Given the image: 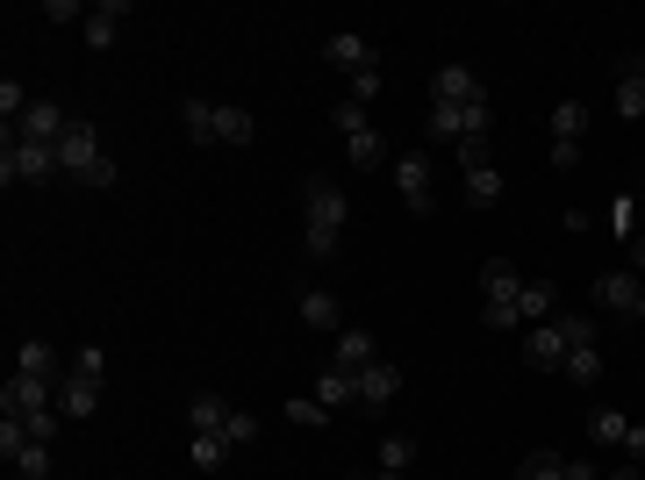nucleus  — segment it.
Segmentation results:
<instances>
[{
	"instance_id": "393cba45",
	"label": "nucleus",
	"mask_w": 645,
	"mask_h": 480,
	"mask_svg": "<svg viewBox=\"0 0 645 480\" xmlns=\"http://www.w3.org/2000/svg\"><path fill=\"white\" fill-rule=\"evenodd\" d=\"M424 130H430V137H445V144H466V108H438V101H430Z\"/></svg>"
},
{
	"instance_id": "f3484780",
	"label": "nucleus",
	"mask_w": 645,
	"mask_h": 480,
	"mask_svg": "<svg viewBox=\"0 0 645 480\" xmlns=\"http://www.w3.org/2000/svg\"><path fill=\"white\" fill-rule=\"evenodd\" d=\"M316 402H322V409H344V402H358V373H344V366H322Z\"/></svg>"
},
{
	"instance_id": "423d86ee",
	"label": "nucleus",
	"mask_w": 645,
	"mask_h": 480,
	"mask_svg": "<svg viewBox=\"0 0 645 480\" xmlns=\"http://www.w3.org/2000/svg\"><path fill=\"white\" fill-rule=\"evenodd\" d=\"M65 130H72V115H65L58 101H29V115H22L8 137H22V144H58Z\"/></svg>"
},
{
	"instance_id": "f704fd0d",
	"label": "nucleus",
	"mask_w": 645,
	"mask_h": 480,
	"mask_svg": "<svg viewBox=\"0 0 645 480\" xmlns=\"http://www.w3.org/2000/svg\"><path fill=\"white\" fill-rule=\"evenodd\" d=\"M22 452H29V423H22V416H8V423H0V459L15 466Z\"/></svg>"
},
{
	"instance_id": "9d476101",
	"label": "nucleus",
	"mask_w": 645,
	"mask_h": 480,
	"mask_svg": "<svg viewBox=\"0 0 645 480\" xmlns=\"http://www.w3.org/2000/svg\"><path fill=\"white\" fill-rule=\"evenodd\" d=\"M402 395V366H358V409H388V402Z\"/></svg>"
},
{
	"instance_id": "f8f14e48",
	"label": "nucleus",
	"mask_w": 645,
	"mask_h": 480,
	"mask_svg": "<svg viewBox=\"0 0 645 480\" xmlns=\"http://www.w3.org/2000/svg\"><path fill=\"white\" fill-rule=\"evenodd\" d=\"M94 409H101V380H80V373H72L65 387H58V416H65V423H86Z\"/></svg>"
},
{
	"instance_id": "e433bc0d",
	"label": "nucleus",
	"mask_w": 645,
	"mask_h": 480,
	"mask_svg": "<svg viewBox=\"0 0 645 480\" xmlns=\"http://www.w3.org/2000/svg\"><path fill=\"white\" fill-rule=\"evenodd\" d=\"M0 115H8V130L29 115V94H22V79H0Z\"/></svg>"
},
{
	"instance_id": "6ab92c4d",
	"label": "nucleus",
	"mask_w": 645,
	"mask_h": 480,
	"mask_svg": "<svg viewBox=\"0 0 645 480\" xmlns=\"http://www.w3.org/2000/svg\"><path fill=\"white\" fill-rule=\"evenodd\" d=\"M380 352H374V330H338V366L344 373H358V366H374Z\"/></svg>"
},
{
	"instance_id": "0eeeda50",
	"label": "nucleus",
	"mask_w": 645,
	"mask_h": 480,
	"mask_svg": "<svg viewBox=\"0 0 645 480\" xmlns=\"http://www.w3.org/2000/svg\"><path fill=\"white\" fill-rule=\"evenodd\" d=\"M480 94H488V86H480L466 65H438L430 72V101L438 108H466V101H480Z\"/></svg>"
},
{
	"instance_id": "1a4fd4ad",
	"label": "nucleus",
	"mask_w": 645,
	"mask_h": 480,
	"mask_svg": "<svg viewBox=\"0 0 645 480\" xmlns=\"http://www.w3.org/2000/svg\"><path fill=\"white\" fill-rule=\"evenodd\" d=\"M595 301H603V309H617V316H638L645 280L631 273V266H624V273H603V280H595Z\"/></svg>"
},
{
	"instance_id": "f03ea898",
	"label": "nucleus",
	"mask_w": 645,
	"mask_h": 480,
	"mask_svg": "<svg viewBox=\"0 0 645 480\" xmlns=\"http://www.w3.org/2000/svg\"><path fill=\"white\" fill-rule=\"evenodd\" d=\"M516 294H524V273H516L510 258H488V266H480V323L488 330L524 323V316H516Z\"/></svg>"
},
{
	"instance_id": "a211bd4d",
	"label": "nucleus",
	"mask_w": 645,
	"mask_h": 480,
	"mask_svg": "<svg viewBox=\"0 0 645 480\" xmlns=\"http://www.w3.org/2000/svg\"><path fill=\"white\" fill-rule=\"evenodd\" d=\"M180 122H187V144H216V101L187 94V101H180Z\"/></svg>"
},
{
	"instance_id": "9b49d317",
	"label": "nucleus",
	"mask_w": 645,
	"mask_h": 480,
	"mask_svg": "<svg viewBox=\"0 0 645 480\" xmlns=\"http://www.w3.org/2000/svg\"><path fill=\"white\" fill-rule=\"evenodd\" d=\"M322 58H330L338 72H352V79H358V72H380V51L366 44V36H330V44H322Z\"/></svg>"
},
{
	"instance_id": "c756f323",
	"label": "nucleus",
	"mask_w": 645,
	"mask_h": 480,
	"mask_svg": "<svg viewBox=\"0 0 645 480\" xmlns=\"http://www.w3.org/2000/svg\"><path fill=\"white\" fill-rule=\"evenodd\" d=\"M187 459H194V466H202V473H216V466H222V459H230V445H222L216 430H202V438H187Z\"/></svg>"
},
{
	"instance_id": "49530a36",
	"label": "nucleus",
	"mask_w": 645,
	"mask_h": 480,
	"mask_svg": "<svg viewBox=\"0 0 645 480\" xmlns=\"http://www.w3.org/2000/svg\"><path fill=\"white\" fill-rule=\"evenodd\" d=\"M560 480H603V473H595V459H567V473Z\"/></svg>"
},
{
	"instance_id": "58836bf2",
	"label": "nucleus",
	"mask_w": 645,
	"mask_h": 480,
	"mask_svg": "<svg viewBox=\"0 0 645 480\" xmlns=\"http://www.w3.org/2000/svg\"><path fill=\"white\" fill-rule=\"evenodd\" d=\"M288 423H302V430H322V423H330V409H322V402H302V395H294V402H288Z\"/></svg>"
},
{
	"instance_id": "39448f33",
	"label": "nucleus",
	"mask_w": 645,
	"mask_h": 480,
	"mask_svg": "<svg viewBox=\"0 0 645 480\" xmlns=\"http://www.w3.org/2000/svg\"><path fill=\"white\" fill-rule=\"evenodd\" d=\"M58 402H51V380H29V373H8V387H0V416H51Z\"/></svg>"
},
{
	"instance_id": "cd10ccee",
	"label": "nucleus",
	"mask_w": 645,
	"mask_h": 480,
	"mask_svg": "<svg viewBox=\"0 0 645 480\" xmlns=\"http://www.w3.org/2000/svg\"><path fill=\"white\" fill-rule=\"evenodd\" d=\"M560 373L574 380V387H595V380H603V352H595V344H581V352H567Z\"/></svg>"
},
{
	"instance_id": "72a5a7b5",
	"label": "nucleus",
	"mask_w": 645,
	"mask_h": 480,
	"mask_svg": "<svg viewBox=\"0 0 645 480\" xmlns=\"http://www.w3.org/2000/svg\"><path fill=\"white\" fill-rule=\"evenodd\" d=\"M552 330L567 337V352H581V344H595V316H552Z\"/></svg>"
},
{
	"instance_id": "b1692460",
	"label": "nucleus",
	"mask_w": 645,
	"mask_h": 480,
	"mask_svg": "<svg viewBox=\"0 0 645 480\" xmlns=\"http://www.w3.org/2000/svg\"><path fill=\"white\" fill-rule=\"evenodd\" d=\"M581 130H588V108H581V101L552 108V144H574V151H581Z\"/></svg>"
},
{
	"instance_id": "37998d69",
	"label": "nucleus",
	"mask_w": 645,
	"mask_h": 480,
	"mask_svg": "<svg viewBox=\"0 0 645 480\" xmlns=\"http://www.w3.org/2000/svg\"><path fill=\"white\" fill-rule=\"evenodd\" d=\"M459 158H466V172H480V165H488V137H466V144H459Z\"/></svg>"
},
{
	"instance_id": "dca6fc26",
	"label": "nucleus",
	"mask_w": 645,
	"mask_h": 480,
	"mask_svg": "<svg viewBox=\"0 0 645 480\" xmlns=\"http://www.w3.org/2000/svg\"><path fill=\"white\" fill-rule=\"evenodd\" d=\"M222 423H230V402H222V395H194L187 402V438H202V430H216V438H222Z\"/></svg>"
},
{
	"instance_id": "bb28decb",
	"label": "nucleus",
	"mask_w": 645,
	"mask_h": 480,
	"mask_svg": "<svg viewBox=\"0 0 645 480\" xmlns=\"http://www.w3.org/2000/svg\"><path fill=\"white\" fill-rule=\"evenodd\" d=\"M502 194H510V187H502V172H495V165L466 172V201H474V208H495V201H502Z\"/></svg>"
},
{
	"instance_id": "a19ab883",
	"label": "nucleus",
	"mask_w": 645,
	"mask_h": 480,
	"mask_svg": "<svg viewBox=\"0 0 645 480\" xmlns=\"http://www.w3.org/2000/svg\"><path fill=\"white\" fill-rule=\"evenodd\" d=\"M58 430H65V416H29V438H36V445H51V438H58Z\"/></svg>"
},
{
	"instance_id": "a878e982",
	"label": "nucleus",
	"mask_w": 645,
	"mask_h": 480,
	"mask_svg": "<svg viewBox=\"0 0 645 480\" xmlns=\"http://www.w3.org/2000/svg\"><path fill=\"white\" fill-rule=\"evenodd\" d=\"M409 466H416V438L388 430V438H380V473H409Z\"/></svg>"
},
{
	"instance_id": "ddd939ff",
	"label": "nucleus",
	"mask_w": 645,
	"mask_h": 480,
	"mask_svg": "<svg viewBox=\"0 0 645 480\" xmlns=\"http://www.w3.org/2000/svg\"><path fill=\"white\" fill-rule=\"evenodd\" d=\"M524 359L538 366V373H560V366H567V337H560L552 323H531V344H524Z\"/></svg>"
},
{
	"instance_id": "5701e85b",
	"label": "nucleus",
	"mask_w": 645,
	"mask_h": 480,
	"mask_svg": "<svg viewBox=\"0 0 645 480\" xmlns=\"http://www.w3.org/2000/svg\"><path fill=\"white\" fill-rule=\"evenodd\" d=\"M344 158H352L358 172H366V165H380V158H388V144H380V130H374V122H366V130H352V137H344Z\"/></svg>"
},
{
	"instance_id": "f257e3e1",
	"label": "nucleus",
	"mask_w": 645,
	"mask_h": 480,
	"mask_svg": "<svg viewBox=\"0 0 645 480\" xmlns=\"http://www.w3.org/2000/svg\"><path fill=\"white\" fill-rule=\"evenodd\" d=\"M344 187L338 180H302V251L308 258H338V230H344Z\"/></svg>"
},
{
	"instance_id": "6e6552de",
	"label": "nucleus",
	"mask_w": 645,
	"mask_h": 480,
	"mask_svg": "<svg viewBox=\"0 0 645 480\" xmlns=\"http://www.w3.org/2000/svg\"><path fill=\"white\" fill-rule=\"evenodd\" d=\"M394 187H402V201L416 208V216H430V158L424 151L394 158Z\"/></svg>"
},
{
	"instance_id": "7c9ffc66",
	"label": "nucleus",
	"mask_w": 645,
	"mask_h": 480,
	"mask_svg": "<svg viewBox=\"0 0 645 480\" xmlns=\"http://www.w3.org/2000/svg\"><path fill=\"white\" fill-rule=\"evenodd\" d=\"M617 115H624V122L645 115V79H638V72H624V79H617Z\"/></svg>"
},
{
	"instance_id": "4be33fe9",
	"label": "nucleus",
	"mask_w": 645,
	"mask_h": 480,
	"mask_svg": "<svg viewBox=\"0 0 645 480\" xmlns=\"http://www.w3.org/2000/svg\"><path fill=\"white\" fill-rule=\"evenodd\" d=\"M252 137H258L252 108H216V144H252Z\"/></svg>"
},
{
	"instance_id": "de8ad7c7",
	"label": "nucleus",
	"mask_w": 645,
	"mask_h": 480,
	"mask_svg": "<svg viewBox=\"0 0 645 480\" xmlns=\"http://www.w3.org/2000/svg\"><path fill=\"white\" fill-rule=\"evenodd\" d=\"M603 480H645V466L631 459V466H617V473H603Z\"/></svg>"
},
{
	"instance_id": "aec40b11",
	"label": "nucleus",
	"mask_w": 645,
	"mask_h": 480,
	"mask_svg": "<svg viewBox=\"0 0 645 480\" xmlns=\"http://www.w3.org/2000/svg\"><path fill=\"white\" fill-rule=\"evenodd\" d=\"M338 316H344V309H338V294H330V287H308V294H302V323H308V330H338Z\"/></svg>"
},
{
	"instance_id": "c03bdc74",
	"label": "nucleus",
	"mask_w": 645,
	"mask_h": 480,
	"mask_svg": "<svg viewBox=\"0 0 645 480\" xmlns=\"http://www.w3.org/2000/svg\"><path fill=\"white\" fill-rule=\"evenodd\" d=\"M374 94H380V72H358V79H352V101L366 108V101H374Z\"/></svg>"
},
{
	"instance_id": "20e7f679",
	"label": "nucleus",
	"mask_w": 645,
	"mask_h": 480,
	"mask_svg": "<svg viewBox=\"0 0 645 480\" xmlns=\"http://www.w3.org/2000/svg\"><path fill=\"white\" fill-rule=\"evenodd\" d=\"M101 165H108V151H101V130H94L86 115H72V130L58 137V172H72V180L86 187V180H94Z\"/></svg>"
},
{
	"instance_id": "2f4dec72",
	"label": "nucleus",
	"mask_w": 645,
	"mask_h": 480,
	"mask_svg": "<svg viewBox=\"0 0 645 480\" xmlns=\"http://www.w3.org/2000/svg\"><path fill=\"white\" fill-rule=\"evenodd\" d=\"M610 230H617V244H631V230H638V194H617L610 201Z\"/></svg>"
},
{
	"instance_id": "412c9836",
	"label": "nucleus",
	"mask_w": 645,
	"mask_h": 480,
	"mask_svg": "<svg viewBox=\"0 0 645 480\" xmlns=\"http://www.w3.org/2000/svg\"><path fill=\"white\" fill-rule=\"evenodd\" d=\"M15 373H29V380H58V352H51L44 337H29V344L15 352Z\"/></svg>"
},
{
	"instance_id": "473e14b6",
	"label": "nucleus",
	"mask_w": 645,
	"mask_h": 480,
	"mask_svg": "<svg viewBox=\"0 0 645 480\" xmlns=\"http://www.w3.org/2000/svg\"><path fill=\"white\" fill-rule=\"evenodd\" d=\"M560 473H567V459H560V452H531V459L516 466V480H560Z\"/></svg>"
},
{
	"instance_id": "c9c22d12",
	"label": "nucleus",
	"mask_w": 645,
	"mask_h": 480,
	"mask_svg": "<svg viewBox=\"0 0 645 480\" xmlns=\"http://www.w3.org/2000/svg\"><path fill=\"white\" fill-rule=\"evenodd\" d=\"M252 438H258V416H252V409H230V423H222V445L238 452V445H252Z\"/></svg>"
},
{
	"instance_id": "2eb2a0df",
	"label": "nucleus",
	"mask_w": 645,
	"mask_h": 480,
	"mask_svg": "<svg viewBox=\"0 0 645 480\" xmlns=\"http://www.w3.org/2000/svg\"><path fill=\"white\" fill-rule=\"evenodd\" d=\"M516 316H524V323H552V316H560V287H552V280H524Z\"/></svg>"
},
{
	"instance_id": "ea45409f",
	"label": "nucleus",
	"mask_w": 645,
	"mask_h": 480,
	"mask_svg": "<svg viewBox=\"0 0 645 480\" xmlns=\"http://www.w3.org/2000/svg\"><path fill=\"white\" fill-rule=\"evenodd\" d=\"M72 373H80V380H101L108 373V352H101V344H86L80 359H72Z\"/></svg>"
},
{
	"instance_id": "4c0bfd02",
	"label": "nucleus",
	"mask_w": 645,
	"mask_h": 480,
	"mask_svg": "<svg viewBox=\"0 0 645 480\" xmlns=\"http://www.w3.org/2000/svg\"><path fill=\"white\" fill-rule=\"evenodd\" d=\"M22 480H51V445H36V438H29V452H22Z\"/></svg>"
},
{
	"instance_id": "8fccbe9b",
	"label": "nucleus",
	"mask_w": 645,
	"mask_h": 480,
	"mask_svg": "<svg viewBox=\"0 0 645 480\" xmlns=\"http://www.w3.org/2000/svg\"><path fill=\"white\" fill-rule=\"evenodd\" d=\"M638 316H645V301H638Z\"/></svg>"
},
{
	"instance_id": "c85d7f7f",
	"label": "nucleus",
	"mask_w": 645,
	"mask_h": 480,
	"mask_svg": "<svg viewBox=\"0 0 645 480\" xmlns=\"http://www.w3.org/2000/svg\"><path fill=\"white\" fill-rule=\"evenodd\" d=\"M624 430H631L624 409H595L588 416V438H595V445H624Z\"/></svg>"
},
{
	"instance_id": "79ce46f5",
	"label": "nucleus",
	"mask_w": 645,
	"mask_h": 480,
	"mask_svg": "<svg viewBox=\"0 0 645 480\" xmlns=\"http://www.w3.org/2000/svg\"><path fill=\"white\" fill-rule=\"evenodd\" d=\"M44 15H51V22H80V29H86V8H80V0H51Z\"/></svg>"
},
{
	"instance_id": "a18cd8bd",
	"label": "nucleus",
	"mask_w": 645,
	"mask_h": 480,
	"mask_svg": "<svg viewBox=\"0 0 645 480\" xmlns=\"http://www.w3.org/2000/svg\"><path fill=\"white\" fill-rule=\"evenodd\" d=\"M624 452H631V459L645 466V423H631V430H624Z\"/></svg>"
},
{
	"instance_id": "7ed1b4c3",
	"label": "nucleus",
	"mask_w": 645,
	"mask_h": 480,
	"mask_svg": "<svg viewBox=\"0 0 645 480\" xmlns=\"http://www.w3.org/2000/svg\"><path fill=\"white\" fill-rule=\"evenodd\" d=\"M0 180L8 187H44V180H58V144H22V137H8L0 144Z\"/></svg>"
},
{
	"instance_id": "4468645a",
	"label": "nucleus",
	"mask_w": 645,
	"mask_h": 480,
	"mask_svg": "<svg viewBox=\"0 0 645 480\" xmlns=\"http://www.w3.org/2000/svg\"><path fill=\"white\" fill-rule=\"evenodd\" d=\"M122 22H130V8H122V0H101V8H86V44H94V51H108V44L122 36Z\"/></svg>"
},
{
	"instance_id": "09e8293b",
	"label": "nucleus",
	"mask_w": 645,
	"mask_h": 480,
	"mask_svg": "<svg viewBox=\"0 0 645 480\" xmlns=\"http://www.w3.org/2000/svg\"><path fill=\"white\" fill-rule=\"evenodd\" d=\"M631 72H638V79H645V51H638V65H631Z\"/></svg>"
}]
</instances>
